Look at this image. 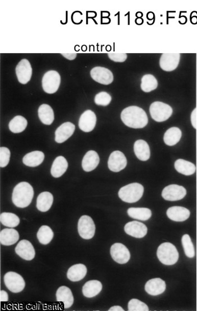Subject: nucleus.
<instances>
[{
  "mask_svg": "<svg viewBox=\"0 0 197 311\" xmlns=\"http://www.w3.org/2000/svg\"><path fill=\"white\" fill-rule=\"evenodd\" d=\"M166 285L161 278H153L147 281L145 285V290L147 294L152 296H157L165 291Z\"/></svg>",
  "mask_w": 197,
  "mask_h": 311,
  "instance_id": "obj_19",
  "label": "nucleus"
},
{
  "mask_svg": "<svg viewBox=\"0 0 197 311\" xmlns=\"http://www.w3.org/2000/svg\"><path fill=\"white\" fill-rule=\"evenodd\" d=\"M196 65H197V57H196Z\"/></svg>",
  "mask_w": 197,
  "mask_h": 311,
  "instance_id": "obj_48",
  "label": "nucleus"
},
{
  "mask_svg": "<svg viewBox=\"0 0 197 311\" xmlns=\"http://www.w3.org/2000/svg\"><path fill=\"white\" fill-rule=\"evenodd\" d=\"M96 123V116L95 113L91 110H87L81 116L79 125L82 131L89 133L94 130Z\"/></svg>",
  "mask_w": 197,
  "mask_h": 311,
  "instance_id": "obj_15",
  "label": "nucleus"
},
{
  "mask_svg": "<svg viewBox=\"0 0 197 311\" xmlns=\"http://www.w3.org/2000/svg\"><path fill=\"white\" fill-rule=\"evenodd\" d=\"M190 121L191 125L194 129H197V109L195 108L194 110L191 112L190 116Z\"/></svg>",
  "mask_w": 197,
  "mask_h": 311,
  "instance_id": "obj_43",
  "label": "nucleus"
},
{
  "mask_svg": "<svg viewBox=\"0 0 197 311\" xmlns=\"http://www.w3.org/2000/svg\"><path fill=\"white\" fill-rule=\"evenodd\" d=\"M38 117L45 125H51L54 120V113L52 108L47 105H41L38 111Z\"/></svg>",
  "mask_w": 197,
  "mask_h": 311,
  "instance_id": "obj_32",
  "label": "nucleus"
},
{
  "mask_svg": "<svg viewBox=\"0 0 197 311\" xmlns=\"http://www.w3.org/2000/svg\"><path fill=\"white\" fill-rule=\"evenodd\" d=\"M53 196L49 192H43L38 195L37 199V208L42 212L51 209L53 203Z\"/></svg>",
  "mask_w": 197,
  "mask_h": 311,
  "instance_id": "obj_31",
  "label": "nucleus"
},
{
  "mask_svg": "<svg viewBox=\"0 0 197 311\" xmlns=\"http://www.w3.org/2000/svg\"><path fill=\"white\" fill-rule=\"evenodd\" d=\"M16 254L26 260H32L35 256V250L32 243L27 240H22L15 249Z\"/></svg>",
  "mask_w": 197,
  "mask_h": 311,
  "instance_id": "obj_17",
  "label": "nucleus"
},
{
  "mask_svg": "<svg viewBox=\"0 0 197 311\" xmlns=\"http://www.w3.org/2000/svg\"><path fill=\"white\" fill-rule=\"evenodd\" d=\"M167 217L175 222H184L187 220L190 216V211L181 206H174L169 208L166 213Z\"/></svg>",
  "mask_w": 197,
  "mask_h": 311,
  "instance_id": "obj_18",
  "label": "nucleus"
},
{
  "mask_svg": "<svg viewBox=\"0 0 197 311\" xmlns=\"http://www.w3.org/2000/svg\"><path fill=\"white\" fill-rule=\"evenodd\" d=\"M19 234L14 229H5L0 233V242L4 245H12L18 241Z\"/></svg>",
  "mask_w": 197,
  "mask_h": 311,
  "instance_id": "obj_24",
  "label": "nucleus"
},
{
  "mask_svg": "<svg viewBox=\"0 0 197 311\" xmlns=\"http://www.w3.org/2000/svg\"><path fill=\"white\" fill-rule=\"evenodd\" d=\"M187 194V190L182 185L171 184L163 190L162 196L166 200L175 201L182 200Z\"/></svg>",
  "mask_w": 197,
  "mask_h": 311,
  "instance_id": "obj_9",
  "label": "nucleus"
},
{
  "mask_svg": "<svg viewBox=\"0 0 197 311\" xmlns=\"http://www.w3.org/2000/svg\"><path fill=\"white\" fill-rule=\"evenodd\" d=\"M108 168L113 172H119L127 165V159L121 151H116L112 153L108 162Z\"/></svg>",
  "mask_w": 197,
  "mask_h": 311,
  "instance_id": "obj_11",
  "label": "nucleus"
},
{
  "mask_svg": "<svg viewBox=\"0 0 197 311\" xmlns=\"http://www.w3.org/2000/svg\"><path fill=\"white\" fill-rule=\"evenodd\" d=\"M62 55L69 60H73L77 56L76 53H62Z\"/></svg>",
  "mask_w": 197,
  "mask_h": 311,
  "instance_id": "obj_45",
  "label": "nucleus"
},
{
  "mask_svg": "<svg viewBox=\"0 0 197 311\" xmlns=\"http://www.w3.org/2000/svg\"><path fill=\"white\" fill-rule=\"evenodd\" d=\"M121 118L127 127L133 129H142L149 123L146 112L140 107L131 106L122 112Z\"/></svg>",
  "mask_w": 197,
  "mask_h": 311,
  "instance_id": "obj_1",
  "label": "nucleus"
},
{
  "mask_svg": "<svg viewBox=\"0 0 197 311\" xmlns=\"http://www.w3.org/2000/svg\"><path fill=\"white\" fill-rule=\"evenodd\" d=\"M128 309L130 311H149L150 310L145 303L136 299L130 300L128 303Z\"/></svg>",
  "mask_w": 197,
  "mask_h": 311,
  "instance_id": "obj_39",
  "label": "nucleus"
},
{
  "mask_svg": "<svg viewBox=\"0 0 197 311\" xmlns=\"http://www.w3.org/2000/svg\"><path fill=\"white\" fill-rule=\"evenodd\" d=\"M103 288L102 283L97 280L87 282L83 288L84 296L87 298H93L100 294Z\"/></svg>",
  "mask_w": 197,
  "mask_h": 311,
  "instance_id": "obj_28",
  "label": "nucleus"
},
{
  "mask_svg": "<svg viewBox=\"0 0 197 311\" xmlns=\"http://www.w3.org/2000/svg\"><path fill=\"white\" fill-rule=\"evenodd\" d=\"M110 252L113 259L118 264L127 263L130 259L129 250L122 243H116L113 244Z\"/></svg>",
  "mask_w": 197,
  "mask_h": 311,
  "instance_id": "obj_10",
  "label": "nucleus"
},
{
  "mask_svg": "<svg viewBox=\"0 0 197 311\" xmlns=\"http://www.w3.org/2000/svg\"><path fill=\"white\" fill-rule=\"evenodd\" d=\"M10 152L7 147L0 149V167L4 168L8 165L10 161Z\"/></svg>",
  "mask_w": 197,
  "mask_h": 311,
  "instance_id": "obj_41",
  "label": "nucleus"
},
{
  "mask_svg": "<svg viewBox=\"0 0 197 311\" xmlns=\"http://www.w3.org/2000/svg\"><path fill=\"white\" fill-rule=\"evenodd\" d=\"M56 297L58 302L64 303L65 308H70L73 304V294L70 289L67 286L60 287L57 292Z\"/></svg>",
  "mask_w": 197,
  "mask_h": 311,
  "instance_id": "obj_22",
  "label": "nucleus"
},
{
  "mask_svg": "<svg viewBox=\"0 0 197 311\" xmlns=\"http://www.w3.org/2000/svg\"><path fill=\"white\" fill-rule=\"evenodd\" d=\"M100 161V156L97 152L94 151H89L84 157L82 166L85 172H89L94 170L98 165Z\"/></svg>",
  "mask_w": 197,
  "mask_h": 311,
  "instance_id": "obj_21",
  "label": "nucleus"
},
{
  "mask_svg": "<svg viewBox=\"0 0 197 311\" xmlns=\"http://www.w3.org/2000/svg\"><path fill=\"white\" fill-rule=\"evenodd\" d=\"M196 291H197V274H196Z\"/></svg>",
  "mask_w": 197,
  "mask_h": 311,
  "instance_id": "obj_47",
  "label": "nucleus"
},
{
  "mask_svg": "<svg viewBox=\"0 0 197 311\" xmlns=\"http://www.w3.org/2000/svg\"><path fill=\"white\" fill-rule=\"evenodd\" d=\"M34 195V189L30 183L20 182L14 189L12 201L14 205L19 208H26L31 204Z\"/></svg>",
  "mask_w": 197,
  "mask_h": 311,
  "instance_id": "obj_2",
  "label": "nucleus"
},
{
  "mask_svg": "<svg viewBox=\"0 0 197 311\" xmlns=\"http://www.w3.org/2000/svg\"><path fill=\"white\" fill-rule=\"evenodd\" d=\"M128 214L133 219L140 221L149 220L152 216L151 211L146 208H130Z\"/></svg>",
  "mask_w": 197,
  "mask_h": 311,
  "instance_id": "obj_33",
  "label": "nucleus"
},
{
  "mask_svg": "<svg viewBox=\"0 0 197 311\" xmlns=\"http://www.w3.org/2000/svg\"><path fill=\"white\" fill-rule=\"evenodd\" d=\"M196 109H197V107H196Z\"/></svg>",
  "mask_w": 197,
  "mask_h": 311,
  "instance_id": "obj_49",
  "label": "nucleus"
},
{
  "mask_svg": "<svg viewBox=\"0 0 197 311\" xmlns=\"http://www.w3.org/2000/svg\"><path fill=\"white\" fill-rule=\"evenodd\" d=\"M144 189L139 183H133L119 190L118 196L120 199L128 203H134L139 201L143 196Z\"/></svg>",
  "mask_w": 197,
  "mask_h": 311,
  "instance_id": "obj_4",
  "label": "nucleus"
},
{
  "mask_svg": "<svg viewBox=\"0 0 197 311\" xmlns=\"http://www.w3.org/2000/svg\"><path fill=\"white\" fill-rule=\"evenodd\" d=\"M87 272L86 266L84 264H78L71 266L67 275L70 281L78 282L84 279Z\"/></svg>",
  "mask_w": 197,
  "mask_h": 311,
  "instance_id": "obj_25",
  "label": "nucleus"
},
{
  "mask_svg": "<svg viewBox=\"0 0 197 311\" xmlns=\"http://www.w3.org/2000/svg\"><path fill=\"white\" fill-rule=\"evenodd\" d=\"M176 171L186 176H192L196 172V167L193 163L184 159H178L175 162Z\"/></svg>",
  "mask_w": 197,
  "mask_h": 311,
  "instance_id": "obj_26",
  "label": "nucleus"
},
{
  "mask_svg": "<svg viewBox=\"0 0 197 311\" xmlns=\"http://www.w3.org/2000/svg\"><path fill=\"white\" fill-rule=\"evenodd\" d=\"M37 237L40 243L46 245L52 241L54 233L50 227L43 225L38 231Z\"/></svg>",
  "mask_w": 197,
  "mask_h": 311,
  "instance_id": "obj_36",
  "label": "nucleus"
},
{
  "mask_svg": "<svg viewBox=\"0 0 197 311\" xmlns=\"http://www.w3.org/2000/svg\"><path fill=\"white\" fill-rule=\"evenodd\" d=\"M75 130V125L71 122H65L61 125L56 130V142L62 143L72 136Z\"/></svg>",
  "mask_w": 197,
  "mask_h": 311,
  "instance_id": "obj_20",
  "label": "nucleus"
},
{
  "mask_svg": "<svg viewBox=\"0 0 197 311\" xmlns=\"http://www.w3.org/2000/svg\"><path fill=\"white\" fill-rule=\"evenodd\" d=\"M94 101L96 105L105 107L111 103L112 97L106 92H101L95 96Z\"/></svg>",
  "mask_w": 197,
  "mask_h": 311,
  "instance_id": "obj_40",
  "label": "nucleus"
},
{
  "mask_svg": "<svg viewBox=\"0 0 197 311\" xmlns=\"http://www.w3.org/2000/svg\"><path fill=\"white\" fill-rule=\"evenodd\" d=\"M4 280L7 287L14 293L23 291L26 286L23 278L15 272H8L5 275Z\"/></svg>",
  "mask_w": 197,
  "mask_h": 311,
  "instance_id": "obj_7",
  "label": "nucleus"
},
{
  "mask_svg": "<svg viewBox=\"0 0 197 311\" xmlns=\"http://www.w3.org/2000/svg\"><path fill=\"white\" fill-rule=\"evenodd\" d=\"M182 244L186 256L189 259L194 258L195 256L194 245L189 234H185L183 236Z\"/></svg>",
  "mask_w": 197,
  "mask_h": 311,
  "instance_id": "obj_37",
  "label": "nucleus"
},
{
  "mask_svg": "<svg viewBox=\"0 0 197 311\" xmlns=\"http://www.w3.org/2000/svg\"><path fill=\"white\" fill-rule=\"evenodd\" d=\"M44 154L41 151H33L24 156L23 162L27 166L36 167L41 164L44 160Z\"/></svg>",
  "mask_w": 197,
  "mask_h": 311,
  "instance_id": "obj_29",
  "label": "nucleus"
},
{
  "mask_svg": "<svg viewBox=\"0 0 197 311\" xmlns=\"http://www.w3.org/2000/svg\"><path fill=\"white\" fill-rule=\"evenodd\" d=\"M78 231L81 237L90 239L94 237L95 225L91 218L87 215L81 216L78 223Z\"/></svg>",
  "mask_w": 197,
  "mask_h": 311,
  "instance_id": "obj_8",
  "label": "nucleus"
},
{
  "mask_svg": "<svg viewBox=\"0 0 197 311\" xmlns=\"http://www.w3.org/2000/svg\"><path fill=\"white\" fill-rule=\"evenodd\" d=\"M124 229L128 235L136 238L144 237L147 232V228L144 223L136 221L128 222Z\"/></svg>",
  "mask_w": 197,
  "mask_h": 311,
  "instance_id": "obj_16",
  "label": "nucleus"
},
{
  "mask_svg": "<svg viewBox=\"0 0 197 311\" xmlns=\"http://www.w3.org/2000/svg\"><path fill=\"white\" fill-rule=\"evenodd\" d=\"M8 294L4 291L0 292V301L1 302H8Z\"/></svg>",
  "mask_w": 197,
  "mask_h": 311,
  "instance_id": "obj_44",
  "label": "nucleus"
},
{
  "mask_svg": "<svg viewBox=\"0 0 197 311\" xmlns=\"http://www.w3.org/2000/svg\"><path fill=\"white\" fill-rule=\"evenodd\" d=\"M135 155L141 161H145L149 160L151 156L150 146L143 140H138L134 144Z\"/></svg>",
  "mask_w": 197,
  "mask_h": 311,
  "instance_id": "obj_23",
  "label": "nucleus"
},
{
  "mask_svg": "<svg viewBox=\"0 0 197 311\" xmlns=\"http://www.w3.org/2000/svg\"><path fill=\"white\" fill-rule=\"evenodd\" d=\"M16 74L21 84L29 83L31 79L32 69L29 60L21 59L16 67Z\"/></svg>",
  "mask_w": 197,
  "mask_h": 311,
  "instance_id": "obj_12",
  "label": "nucleus"
},
{
  "mask_svg": "<svg viewBox=\"0 0 197 311\" xmlns=\"http://www.w3.org/2000/svg\"><path fill=\"white\" fill-rule=\"evenodd\" d=\"M158 87L157 79L152 74H146L141 78V89L145 92H150Z\"/></svg>",
  "mask_w": 197,
  "mask_h": 311,
  "instance_id": "obj_35",
  "label": "nucleus"
},
{
  "mask_svg": "<svg viewBox=\"0 0 197 311\" xmlns=\"http://www.w3.org/2000/svg\"><path fill=\"white\" fill-rule=\"evenodd\" d=\"M180 60L179 53L162 54L160 60V67L166 72H172L178 67Z\"/></svg>",
  "mask_w": 197,
  "mask_h": 311,
  "instance_id": "obj_14",
  "label": "nucleus"
},
{
  "mask_svg": "<svg viewBox=\"0 0 197 311\" xmlns=\"http://www.w3.org/2000/svg\"><path fill=\"white\" fill-rule=\"evenodd\" d=\"M90 74L93 79L102 85H110L113 81V75L111 71L105 68H94L91 70Z\"/></svg>",
  "mask_w": 197,
  "mask_h": 311,
  "instance_id": "obj_13",
  "label": "nucleus"
},
{
  "mask_svg": "<svg viewBox=\"0 0 197 311\" xmlns=\"http://www.w3.org/2000/svg\"><path fill=\"white\" fill-rule=\"evenodd\" d=\"M27 119L21 116H15L11 120L9 128L11 132L13 133L17 134L23 132L27 127Z\"/></svg>",
  "mask_w": 197,
  "mask_h": 311,
  "instance_id": "obj_34",
  "label": "nucleus"
},
{
  "mask_svg": "<svg viewBox=\"0 0 197 311\" xmlns=\"http://www.w3.org/2000/svg\"><path fill=\"white\" fill-rule=\"evenodd\" d=\"M68 162L63 156H58L54 160L51 169L52 175L59 178L63 175L68 168Z\"/></svg>",
  "mask_w": 197,
  "mask_h": 311,
  "instance_id": "obj_27",
  "label": "nucleus"
},
{
  "mask_svg": "<svg viewBox=\"0 0 197 311\" xmlns=\"http://www.w3.org/2000/svg\"><path fill=\"white\" fill-rule=\"evenodd\" d=\"M61 75L55 70H50L43 75L42 80L43 90L47 94L56 93L61 85Z\"/></svg>",
  "mask_w": 197,
  "mask_h": 311,
  "instance_id": "obj_6",
  "label": "nucleus"
},
{
  "mask_svg": "<svg viewBox=\"0 0 197 311\" xmlns=\"http://www.w3.org/2000/svg\"><path fill=\"white\" fill-rule=\"evenodd\" d=\"M0 221L3 225L9 227L17 226L20 223L18 216L12 213L4 212L0 216Z\"/></svg>",
  "mask_w": 197,
  "mask_h": 311,
  "instance_id": "obj_38",
  "label": "nucleus"
},
{
  "mask_svg": "<svg viewBox=\"0 0 197 311\" xmlns=\"http://www.w3.org/2000/svg\"><path fill=\"white\" fill-rule=\"evenodd\" d=\"M150 112L152 118L158 122L166 121L172 116L173 110L167 103L156 101L150 106Z\"/></svg>",
  "mask_w": 197,
  "mask_h": 311,
  "instance_id": "obj_5",
  "label": "nucleus"
},
{
  "mask_svg": "<svg viewBox=\"0 0 197 311\" xmlns=\"http://www.w3.org/2000/svg\"><path fill=\"white\" fill-rule=\"evenodd\" d=\"M158 259L166 265L176 264L179 258V254L176 247L169 242L161 244L158 247L157 252Z\"/></svg>",
  "mask_w": 197,
  "mask_h": 311,
  "instance_id": "obj_3",
  "label": "nucleus"
},
{
  "mask_svg": "<svg viewBox=\"0 0 197 311\" xmlns=\"http://www.w3.org/2000/svg\"><path fill=\"white\" fill-rule=\"evenodd\" d=\"M125 310L118 305H116V306H113L110 308H109V311H124Z\"/></svg>",
  "mask_w": 197,
  "mask_h": 311,
  "instance_id": "obj_46",
  "label": "nucleus"
},
{
  "mask_svg": "<svg viewBox=\"0 0 197 311\" xmlns=\"http://www.w3.org/2000/svg\"><path fill=\"white\" fill-rule=\"evenodd\" d=\"M182 137V132L178 128L173 127L166 131L163 140L168 146H174L179 142Z\"/></svg>",
  "mask_w": 197,
  "mask_h": 311,
  "instance_id": "obj_30",
  "label": "nucleus"
},
{
  "mask_svg": "<svg viewBox=\"0 0 197 311\" xmlns=\"http://www.w3.org/2000/svg\"><path fill=\"white\" fill-rule=\"evenodd\" d=\"M108 57L112 61L118 63H123L128 58L127 54L126 53H109Z\"/></svg>",
  "mask_w": 197,
  "mask_h": 311,
  "instance_id": "obj_42",
  "label": "nucleus"
}]
</instances>
